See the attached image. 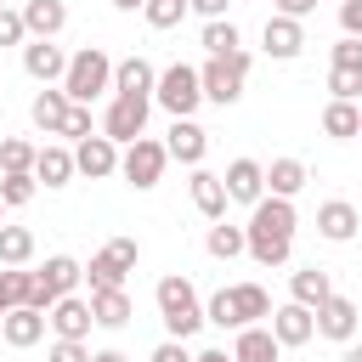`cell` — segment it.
<instances>
[{
  "label": "cell",
  "mask_w": 362,
  "mask_h": 362,
  "mask_svg": "<svg viewBox=\"0 0 362 362\" xmlns=\"http://www.w3.org/2000/svg\"><path fill=\"white\" fill-rule=\"evenodd\" d=\"M294 226H300V215H294V204L288 198H260L255 209H249V226H243V255L249 260H260V266H283L288 255H294Z\"/></svg>",
  "instance_id": "6da1fadb"
},
{
  "label": "cell",
  "mask_w": 362,
  "mask_h": 362,
  "mask_svg": "<svg viewBox=\"0 0 362 362\" xmlns=\"http://www.w3.org/2000/svg\"><path fill=\"white\" fill-rule=\"evenodd\" d=\"M153 300H158V317H164V339H192L204 328V300H198L192 277H181V272L158 277Z\"/></svg>",
  "instance_id": "7a4b0ae2"
},
{
  "label": "cell",
  "mask_w": 362,
  "mask_h": 362,
  "mask_svg": "<svg viewBox=\"0 0 362 362\" xmlns=\"http://www.w3.org/2000/svg\"><path fill=\"white\" fill-rule=\"evenodd\" d=\"M260 317H272V294L260 288V283H232V288H215L209 300H204V322H215V328H255Z\"/></svg>",
  "instance_id": "3957f363"
},
{
  "label": "cell",
  "mask_w": 362,
  "mask_h": 362,
  "mask_svg": "<svg viewBox=\"0 0 362 362\" xmlns=\"http://www.w3.org/2000/svg\"><path fill=\"white\" fill-rule=\"evenodd\" d=\"M102 90H113V57H107L102 45L74 51V57H68V74H62V96H68L74 107H90Z\"/></svg>",
  "instance_id": "277c9868"
},
{
  "label": "cell",
  "mask_w": 362,
  "mask_h": 362,
  "mask_svg": "<svg viewBox=\"0 0 362 362\" xmlns=\"http://www.w3.org/2000/svg\"><path fill=\"white\" fill-rule=\"evenodd\" d=\"M249 51H232V57H209L204 68H198V85H204V102H215V107H232L238 96H243V79H249Z\"/></svg>",
  "instance_id": "5b68a950"
},
{
  "label": "cell",
  "mask_w": 362,
  "mask_h": 362,
  "mask_svg": "<svg viewBox=\"0 0 362 362\" xmlns=\"http://www.w3.org/2000/svg\"><path fill=\"white\" fill-rule=\"evenodd\" d=\"M153 102L170 113V119H192V107L204 102V85H198V68L192 62H170L153 85Z\"/></svg>",
  "instance_id": "8992f818"
},
{
  "label": "cell",
  "mask_w": 362,
  "mask_h": 362,
  "mask_svg": "<svg viewBox=\"0 0 362 362\" xmlns=\"http://www.w3.org/2000/svg\"><path fill=\"white\" fill-rule=\"evenodd\" d=\"M136 260H141V243H136V238H113V243H102V249L90 255V266H85L90 294H96V288H124V277L136 272Z\"/></svg>",
  "instance_id": "52a82bcc"
},
{
  "label": "cell",
  "mask_w": 362,
  "mask_h": 362,
  "mask_svg": "<svg viewBox=\"0 0 362 362\" xmlns=\"http://www.w3.org/2000/svg\"><path fill=\"white\" fill-rule=\"evenodd\" d=\"M164 164H170V153H164V141H153V136H136V141L119 153V175H124L136 192H153V187L164 181Z\"/></svg>",
  "instance_id": "ba28073f"
},
{
  "label": "cell",
  "mask_w": 362,
  "mask_h": 362,
  "mask_svg": "<svg viewBox=\"0 0 362 362\" xmlns=\"http://www.w3.org/2000/svg\"><path fill=\"white\" fill-rule=\"evenodd\" d=\"M147 96H113L107 102V113H102V136L113 141V147H130L136 136H147Z\"/></svg>",
  "instance_id": "9c48e42d"
},
{
  "label": "cell",
  "mask_w": 362,
  "mask_h": 362,
  "mask_svg": "<svg viewBox=\"0 0 362 362\" xmlns=\"http://www.w3.org/2000/svg\"><path fill=\"white\" fill-rule=\"evenodd\" d=\"M221 187H226V204H260L266 198V164L260 158H232L226 164V175H221Z\"/></svg>",
  "instance_id": "30bf717a"
},
{
  "label": "cell",
  "mask_w": 362,
  "mask_h": 362,
  "mask_svg": "<svg viewBox=\"0 0 362 362\" xmlns=\"http://www.w3.org/2000/svg\"><path fill=\"white\" fill-rule=\"evenodd\" d=\"M34 277H40V305L51 311V305H57L62 294H74V288L85 283V266H79L74 255H51V260H45V266H40Z\"/></svg>",
  "instance_id": "8fae6325"
},
{
  "label": "cell",
  "mask_w": 362,
  "mask_h": 362,
  "mask_svg": "<svg viewBox=\"0 0 362 362\" xmlns=\"http://www.w3.org/2000/svg\"><path fill=\"white\" fill-rule=\"evenodd\" d=\"M311 317H317V334L334 339V345H351V339H356V322H362V317H356V300H345V294H328Z\"/></svg>",
  "instance_id": "7c38bea8"
},
{
  "label": "cell",
  "mask_w": 362,
  "mask_h": 362,
  "mask_svg": "<svg viewBox=\"0 0 362 362\" xmlns=\"http://www.w3.org/2000/svg\"><path fill=\"white\" fill-rule=\"evenodd\" d=\"M266 328H272V339L288 351V345H311L317 339V317L305 311V305H272V317H266Z\"/></svg>",
  "instance_id": "4fadbf2b"
},
{
  "label": "cell",
  "mask_w": 362,
  "mask_h": 362,
  "mask_svg": "<svg viewBox=\"0 0 362 362\" xmlns=\"http://www.w3.org/2000/svg\"><path fill=\"white\" fill-rule=\"evenodd\" d=\"M23 74L40 79V85H62V74H68V51H62L57 40H28V45H23Z\"/></svg>",
  "instance_id": "5bb4252c"
},
{
  "label": "cell",
  "mask_w": 362,
  "mask_h": 362,
  "mask_svg": "<svg viewBox=\"0 0 362 362\" xmlns=\"http://www.w3.org/2000/svg\"><path fill=\"white\" fill-rule=\"evenodd\" d=\"M74 175H90V181L119 175V147H113L107 136H85V141H74Z\"/></svg>",
  "instance_id": "9a60e30c"
},
{
  "label": "cell",
  "mask_w": 362,
  "mask_h": 362,
  "mask_svg": "<svg viewBox=\"0 0 362 362\" xmlns=\"http://www.w3.org/2000/svg\"><path fill=\"white\" fill-rule=\"evenodd\" d=\"M45 328L57 334V339H85L96 322H90V300L85 294H62L51 311H45Z\"/></svg>",
  "instance_id": "2e32d148"
},
{
  "label": "cell",
  "mask_w": 362,
  "mask_h": 362,
  "mask_svg": "<svg viewBox=\"0 0 362 362\" xmlns=\"http://www.w3.org/2000/svg\"><path fill=\"white\" fill-rule=\"evenodd\" d=\"M260 45H266V57L272 62H294L300 51H305V28L294 23V17H266V28H260Z\"/></svg>",
  "instance_id": "e0dca14e"
},
{
  "label": "cell",
  "mask_w": 362,
  "mask_h": 362,
  "mask_svg": "<svg viewBox=\"0 0 362 362\" xmlns=\"http://www.w3.org/2000/svg\"><path fill=\"white\" fill-rule=\"evenodd\" d=\"M164 153L181 158L187 170H198L204 153H209V130H204L198 119H170V141H164Z\"/></svg>",
  "instance_id": "ac0fdd59"
},
{
  "label": "cell",
  "mask_w": 362,
  "mask_h": 362,
  "mask_svg": "<svg viewBox=\"0 0 362 362\" xmlns=\"http://www.w3.org/2000/svg\"><path fill=\"white\" fill-rule=\"evenodd\" d=\"M0 339H6L11 351L40 345V339H45V311H34V305H11V311L0 317Z\"/></svg>",
  "instance_id": "d6986e66"
},
{
  "label": "cell",
  "mask_w": 362,
  "mask_h": 362,
  "mask_svg": "<svg viewBox=\"0 0 362 362\" xmlns=\"http://www.w3.org/2000/svg\"><path fill=\"white\" fill-rule=\"evenodd\" d=\"M153 85H158V68H153L147 57L113 62V96H147V102H153Z\"/></svg>",
  "instance_id": "ffe728a7"
},
{
  "label": "cell",
  "mask_w": 362,
  "mask_h": 362,
  "mask_svg": "<svg viewBox=\"0 0 362 362\" xmlns=\"http://www.w3.org/2000/svg\"><path fill=\"white\" fill-rule=\"evenodd\" d=\"M356 226H362V215H356V204H351V198H328V204L317 209V232H322L328 243H351V238H356Z\"/></svg>",
  "instance_id": "44dd1931"
},
{
  "label": "cell",
  "mask_w": 362,
  "mask_h": 362,
  "mask_svg": "<svg viewBox=\"0 0 362 362\" xmlns=\"http://www.w3.org/2000/svg\"><path fill=\"white\" fill-rule=\"evenodd\" d=\"M23 28H28V40H57L68 28V6L62 0H23Z\"/></svg>",
  "instance_id": "7402d4cb"
},
{
  "label": "cell",
  "mask_w": 362,
  "mask_h": 362,
  "mask_svg": "<svg viewBox=\"0 0 362 362\" xmlns=\"http://www.w3.org/2000/svg\"><path fill=\"white\" fill-rule=\"evenodd\" d=\"M34 181H45V187H68V181H74V147L45 141V147L34 153Z\"/></svg>",
  "instance_id": "603a6c76"
},
{
  "label": "cell",
  "mask_w": 362,
  "mask_h": 362,
  "mask_svg": "<svg viewBox=\"0 0 362 362\" xmlns=\"http://www.w3.org/2000/svg\"><path fill=\"white\" fill-rule=\"evenodd\" d=\"M305 181H311V170H305L300 158H272V164H266V192H272V198H288V204H294V198L305 192Z\"/></svg>",
  "instance_id": "cb8c5ba5"
},
{
  "label": "cell",
  "mask_w": 362,
  "mask_h": 362,
  "mask_svg": "<svg viewBox=\"0 0 362 362\" xmlns=\"http://www.w3.org/2000/svg\"><path fill=\"white\" fill-rule=\"evenodd\" d=\"M192 209L204 215V221H226V187H221V175L215 170H192Z\"/></svg>",
  "instance_id": "d4e9b609"
},
{
  "label": "cell",
  "mask_w": 362,
  "mask_h": 362,
  "mask_svg": "<svg viewBox=\"0 0 362 362\" xmlns=\"http://www.w3.org/2000/svg\"><path fill=\"white\" fill-rule=\"evenodd\" d=\"M328 294H334V277H328L322 266H300V272L288 277V300H294V305H305V311H317Z\"/></svg>",
  "instance_id": "484cf974"
},
{
  "label": "cell",
  "mask_w": 362,
  "mask_h": 362,
  "mask_svg": "<svg viewBox=\"0 0 362 362\" xmlns=\"http://www.w3.org/2000/svg\"><path fill=\"white\" fill-rule=\"evenodd\" d=\"M277 356H283V345L272 339V328H266V322L238 328V339H232V362H277Z\"/></svg>",
  "instance_id": "4316f807"
},
{
  "label": "cell",
  "mask_w": 362,
  "mask_h": 362,
  "mask_svg": "<svg viewBox=\"0 0 362 362\" xmlns=\"http://www.w3.org/2000/svg\"><path fill=\"white\" fill-rule=\"evenodd\" d=\"M68 96H62V85H45L40 96H34V107H28V119L45 130V136H62V124H68Z\"/></svg>",
  "instance_id": "83f0119b"
},
{
  "label": "cell",
  "mask_w": 362,
  "mask_h": 362,
  "mask_svg": "<svg viewBox=\"0 0 362 362\" xmlns=\"http://www.w3.org/2000/svg\"><path fill=\"white\" fill-rule=\"evenodd\" d=\"M130 317H136V305H130L124 288H96V294H90V322H96V328H124Z\"/></svg>",
  "instance_id": "f1b7e54d"
},
{
  "label": "cell",
  "mask_w": 362,
  "mask_h": 362,
  "mask_svg": "<svg viewBox=\"0 0 362 362\" xmlns=\"http://www.w3.org/2000/svg\"><path fill=\"white\" fill-rule=\"evenodd\" d=\"M356 130H362V107H356V102H328V107H322V136L351 141Z\"/></svg>",
  "instance_id": "f546056e"
},
{
  "label": "cell",
  "mask_w": 362,
  "mask_h": 362,
  "mask_svg": "<svg viewBox=\"0 0 362 362\" xmlns=\"http://www.w3.org/2000/svg\"><path fill=\"white\" fill-rule=\"evenodd\" d=\"M198 45H204L209 57H232V51H243V34H238V23H226V17H215V23H204V34H198Z\"/></svg>",
  "instance_id": "4dcf8cb0"
},
{
  "label": "cell",
  "mask_w": 362,
  "mask_h": 362,
  "mask_svg": "<svg viewBox=\"0 0 362 362\" xmlns=\"http://www.w3.org/2000/svg\"><path fill=\"white\" fill-rule=\"evenodd\" d=\"M34 260V232L0 221V266H28Z\"/></svg>",
  "instance_id": "1f68e13d"
},
{
  "label": "cell",
  "mask_w": 362,
  "mask_h": 362,
  "mask_svg": "<svg viewBox=\"0 0 362 362\" xmlns=\"http://www.w3.org/2000/svg\"><path fill=\"white\" fill-rule=\"evenodd\" d=\"M34 141H23V136H6L0 141V175H34Z\"/></svg>",
  "instance_id": "d6a6232c"
},
{
  "label": "cell",
  "mask_w": 362,
  "mask_h": 362,
  "mask_svg": "<svg viewBox=\"0 0 362 362\" xmlns=\"http://www.w3.org/2000/svg\"><path fill=\"white\" fill-rule=\"evenodd\" d=\"M204 249H209L215 260H238L249 243H243V226H232V221H215V226H209V238H204Z\"/></svg>",
  "instance_id": "836d02e7"
},
{
  "label": "cell",
  "mask_w": 362,
  "mask_h": 362,
  "mask_svg": "<svg viewBox=\"0 0 362 362\" xmlns=\"http://www.w3.org/2000/svg\"><path fill=\"white\" fill-rule=\"evenodd\" d=\"M34 192H40V181H34V175H0V204H6V209L34 204Z\"/></svg>",
  "instance_id": "e575fe53"
},
{
  "label": "cell",
  "mask_w": 362,
  "mask_h": 362,
  "mask_svg": "<svg viewBox=\"0 0 362 362\" xmlns=\"http://www.w3.org/2000/svg\"><path fill=\"white\" fill-rule=\"evenodd\" d=\"M141 17H147V28H175L187 17V0H147Z\"/></svg>",
  "instance_id": "d590c367"
},
{
  "label": "cell",
  "mask_w": 362,
  "mask_h": 362,
  "mask_svg": "<svg viewBox=\"0 0 362 362\" xmlns=\"http://www.w3.org/2000/svg\"><path fill=\"white\" fill-rule=\"evenodd\" d=\"M328 90H334V102H356V96H362V74L334 68V74H328Z\"/></svg>",
  "instance_id": "8d00e7d4"
},
{
  "label": "cell",
  "mask_w": 362,
  "mask_h": 362,
  "mask_svg": "<svg viewBox=\"0 0 362 362\" xmlns=\"http://www.w3.org/2000/svg\"><path fill=\"white\" fill-rule=\"evenodd\" d=\"M0 45H28V28H23V11L0 6Z\"/></svg>",
  "instance_id": "74e56055"
},
{
  "label": "cell",
  "mask_w": 362,
  "mask_h": 362,
  "mask_svg": "<svg viewBox=\"0 0 362 362\" xmlns=\"http://www.w3.org/2000/svg\"><path fill=\"white\" fill-rule=\"evenodd\" d=\"M45 362H90V345L85 339H51Z\"/></svg>",
  "instance_id": "f35d334b"
},
{
  "label": "cell",
  "mask_w": 362,
  "mask_h": 362,
  "mask_svg": "<svg viewBox=\"0 0 362 362\" xmlns=\"http://www.w3.org/2000/svg\"><path fill=\"white\" fill-rule=\"evenodd\" d=\"M334 68H345V74H362V40H351V34H345V40L334 45Z\"/></svg>",
  "instance_id": "ab89813d"
},
{
  "label": "cell",
  "mask_w": 362,
  "mask_h": 362,
  "mask_svg": "<svg viewBox=\"0 0 362 362\" xmlns=\"http://www.w3.org/2000/svg\"><path fill=\"white\" fill-rule=\"evenodd\" d=\"M147 362H192V351H187V339H158L147 351Z\"/></svg>",
  "instance_id": "60d3db41"
},
{
  "label": "cell",
  "mask_w": 362,
  "mask_h": 362,
  "mask_svg": "<svg viewBox=\"0 0 362 362\" xmlns=\"http://www.w3.org/2000/svg\"><path fill=\"white\" fill-rule=\"evenodd\" d=\"M62 136H68V141H85V136H96V130H90V107H68V124H62Z\"/></svg>",
  "instance_id": "b9f144b4"
},
{
  "label": "cell",
  "mask_w": 362,
  "mask_h": 362,
  "mask_svg": "<svg viewBox=\"0 0 362 362\" xmlns=\"http://www.w3.org/2000/svg\"><path fill=\"white\" fill-rule=\"evenodd\" d=\"M339 28H345L351 40H362V0H345V6H339Z\"/></svg>",
  "instance_id": "7bdbcfd3"
},
{
  "label": "cell",
  "mask_w": 362,
  "mask_h": 362,
  "mask_svg": "<svg viewBox=\"0 0 362 362\" xmlns=\"http://www.w3.org/2000/svg\"><path fill=\"white\" fill-rule=\"evenodd\" d=\"M272 6H277V17H294V23H305L317 11V0H272Z\"/></svg>",
  "instance_id": "ee69618b"
},
{
  "label": "cell",
  "mask_w": 362,
  "mask_h": 362,
  "mask_svg": "<svg viewBox=\"0 0 362 362\" xmlns=\"http://www.w3.org/2000/svg\"><path fill=\"white\" fill-rule=\"evenodd\" d=\"M226 6H232V0H187V11H198L204 23H215V17H226Z\"/></svg>",
  "instance_id": "f6af8a7d"
},
{
  "label": "cell",
  "mask_w": 362,
  "mask_h": 362,
  "mask_svg": "<svg viewBox=\"0 0 362 362\" xmlns=\"http://www.w3.org/2000/svg\"><path fill=\"white\" fill-rule=\"evenodd\" d=\"M11 311V283H6V272H0V317Z\"/></svg>",
  "instance_id": "bcb514c9"
},
{
  "label": "cell",
  "mask_w": 362,
  "mask_h": 362,
  "mask_svg": "<svg viewBox=\"0 0 362 362\" xmlns=\"http://www.w3.org/2000/svg\"><path fill=\"white\" fill-rule=\"evenodd\" d=\"M90 362H130L124 351H90Z\"/></svg>",
  "instance_id": "7dc6e473"
},
{
  "label": "cell",
  "mask_w": 362,
  "mask_h": 362,
  "mask_svg": "<svg viewBox=\"0 0 362 362\" xmlns=\"http://www.w3.org/2000/svg\"><path fill=\"white\" fill-rule=\"evenodd\" d=\"M339 362H362V345H356V339H351V345H345V351H339Z\"/></svg>",
  "instance_id": "c3c4849f"
},
{
  "label": "cell",
  "mask_w": 362,
  "mask_h": 362,
  "mask_svg": "<svg viewBox=\"0 0 362 362\" xmlns=\"http://www.w3.org/2000/svg\"><path fill=\"white\" fill-rule=\"evenodd\" d=\"M192 362H232V356H226V351H198Z\"/></svg>",
  "instance_id": "681fc988"
},
{
  "label": "cell",
  "mask_w": 362,
  "mask_h": 362,
  "mask_svg": "<svg viewBox=\"0 0 362 362\" xmlns=\"http://www.w3.org/2000/svg\"><path fill=\"white\" fill-rule=\"evenodd\" d=\"M113 6H119V11H141L147 0H113Z\"/></svg>",
  "instance_id": "f907efd6"
},
{
  "label": "cell",
  "mask_w": 362,
  "mask_h": 362,
  "mask_svg": "<svg viewBox=\"0 0 362 362\" xmlns=\"http://www.w3.org/2000/svg\"><path fill=\"white\" fill-rule=\"evenodd\" d=\"M0 221H6V204H0Z\"/></svg>",
  "instance_id": "816d5d0a"
},
{
  "label": "cell",
  "mask_w": 362,
  "mask_h": 362,
  "mask_svg": "<svg viewBox=\"0 0 362 362\" xmlns=\"http://www.w3.org/2000/svg\"><path fill=\"white\" fill-rule=\"evenodd\" d=\"M0 345H6V339H0Z\"/></svg>",
  "instance_id": "f5cc1de1"
},
{
  "label": "cell",
  "mask_w": 362,
  "mask_h": 362,
  "mask_svg": "<svg viewBox=\"0 0 362 362\" xmlns=\"http://www.w3.org/2000/svg\"><path fill=\"white\" fill-rule=\"evenodd\" d=\"M0 6H6V0H0Z\"/></svg>",
  "instance_id": "db71d44e"
},
{
  "label": "cell",
  "mask_w": 362,
  "mask_h": 362,
  "mask_svg": "<svg viewBox=\"0 0 362 362\" xmlns=\"http://www.w3.org/2000/svg\"><path fill=\"white\" fill-rule=\"evenodd\" d=\"M356 136H362V130H356Z\"/></svg>",
  "instance_id": "11a10c76"
}]
</instances>
